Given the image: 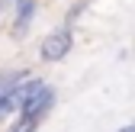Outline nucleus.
Wrapping results in <instances>:
<instances>
[{
    "label": "nucleus",
    "mask_w": 135,
    "mask_h": 132,
    "mask_svg": "<svg viewBox=\"0 0 135 132\" xmlns=\"http://www.w3.org/2000/svg\"><path fill=\"white\" fill-rule=\"evenodd\" d=\"M32 74H29V68H10V71H0V93H10V90H16L20 84H26Z\"/></svg>",
    "instance_id": "20e7f679"
},
{
    "label": "nucleus",
    "mask_w": 135,
    "mask_h": 132,
    "mask_svg": "<svg viewBox=\"0 0 135 132\" xmlns=\"http://www.w3.org/2000/svg\"><path fill=\"white\" fill-rule=\"evenodd\" d=\"M36 10H39V0H20L13 7V36H26L32 20H36Z\"/></svg>",
    "instance_id": "7ed1b4c3"
},
{
    "label": "nucleus",
    "mask_w": 135,
    "mask_h": 132,
    "mask_svg": "<svg viewBox=\"0 0 135 132\" xmlns=\"http://www.w3.org/2000/svg\"><path fill=\"white\" fill-rule=\"evenodd\" d=\"M36 129H39V122H29L23 116H16V122L10 126V132H36Z\"/></svg>",
    "instance_id": "423d86ee"
},
{
    "label": "nucleus",
    "mask_w": 135,
    "mask_h": 132,
    "mask_svg": "<svg viewBox=\"0 0 135 132\" xmlns=\"http://www.w3.org/2000/svg\"><path fill=\"white\" fill-rule=\"evenodd\" d=\"M3 7H10V0H0V13H3Z\"/></svg>",
    "instance_id": "6e6552de"
},
{
    "label": "nucleus",
    "mask_w": 135,
    "mask_h": 132,
    "mask_svg": "<svg viewBox=\"0 0 135 132\" xmlns=\"http://www.w3.org/2000/svg\"><path fill=\"white\" fill-rule=\"evenodd\" d=\"M87 3H90V0H74V3L68 7V13H64V23H61V26H68V29H71V26L80 20V13L87 10Z\"/></svg>",
    "instance_id": "39448f33"
},
{
    "label": "nucleus",
    "mask_w": 135,
    "mask_h": 132,
    "mask_svg": "<svg viewBox=\"0 0 135 132\" xmlns=\"http://www.w3.org/2000/svg\"><path fill=\"white\" fill-rule=\"evenodd\" d=\"M119 132H135V122H129V126H122Z\"/></svg>",
    "instance_id": "0eeeda50"
},
{
    "label": "nucleus",
    "mask_w": 135,
    "mask_h": 132,
    "mask_svg": "<svg viewBox=\"0 0 135 132\" xmlns=\"http://www.w3.org/2000/svg\"><path fill=\"white\" fill-rule=\"evenodd\" d=\"M71 48H74V29L58 26V29H52V32L42 39L39 58H42V61H61V58H68Z\"/></svg>",
    "instance_id": "f257e3e1"
},
{
    "label": "nucleus",
    "mask_w": 135,
    "mask_h": 132,
    "mask_svg": "<svg viewBox=\"0 0 135 132\" xmlns=\"http://www.w3.org/2000/svg\"><path fill=\"white\" fill-rule=\"evenodd\" d=\"M55 103H58V90L48 84V87L36 97V100H32V103H26L20 113H16V116H23V119H29V122H39V126H42V119L55 110Z\"/></svg>",
    "instance_id": "f03ea898"
}]
</instances>
